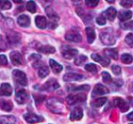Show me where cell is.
Instances as JSON below:
<instances>
[{"label": "cell", "instance_id": "obj_1", "mask_svg": "<svg viewBox=\"0 0 133 124\" xmlns=\"http://www.w3.org/2000/svg\"><path fill=\"white\" fill-rule=\"evenodd\" d=\"M100 40L104 45H112L116 41V38L112 30L110 29H107L100 33Z\"/></svg>", "mask_w": 133, "mask_h": 124}, {"label": "cell", "instance_id": "obj_2", "mask_svg": "<svg viewBox=\"0 0 133 124\" xmlns=\"http://www.w3.org/2000/svg\"><path fill=\"white\" fill-rule=\"evenodd\" d=\"M13 78L14 81L20 85L26 86L28 84V79L26 74L19 70H14L13 71Z\"/></svg>", "mask_w": 133, "mask_h": 124}, {"label": "cell", "instance_id": "obj_3", "mask_svg": "<svg viewBox=\"0 0 133 124\" xmlns=\"http://www.w3.org/2000/svg\"><path fill=\"white\" fill-rule=\"evenodd\" d=\"M48 107L54 113H62L63 110V105L56 99L52 98L48 101Z\"/></svg>", "mask_w": 133, "mask_h": 124}, {"label": "cell", "instance_id": "obj_4", "mask_svg": "<svg viewBox=\"0 0 133 124\" xmlns=\"http://www.w3.org/2000/svg\"><path fill=\"white\" fill-rule=\"evenodd\" d=\"M65 38L70 41H73V42H80L82 39V35L80 34V32L76 30V29H71V31H69L68 33L65 35Z\"/></svg>", "mask_w": 133, "mask_h": 124}, {"label": "cell", "instance_id": "obj_5", "mask_svg": "<svg viewBox=\"0 0 133 124\" xmlns=\"http://www.w3.org/2000/svg\"><path fill=\"white\" fill-rule=\"evenodd\" d=\"M66 102L69 105H72L76 103L84 102L86 100V95L84 94H71L66 98Z\"/></svg>", "mask_w": 133, "mask_h": 124}, {"label": "cell", "instance_id": "obj_6", "mask_svg": "<svg viewBox=\"0 0 133 124\" xmlns=\"http://www.w3.org/2000/svg\"><path fill=\"white\" fill-rule=\"evenodd\" d=\"M59 87V84L57 82L56 80L55 79H49V81H47L45 84L42 85L41 90L42 91H52L56 90L57 88Z\"/></svg>", "mask_w": 133, "mask_h": 124}, {"label": "cell", "instance_id": "obj_7", "mask_svg": "<svg viewBox=\"0 0 133 124\" xmlns=\"http://www.w3.org/2000/svg\"><path fill=\"white\" fill-rule=\"evenodd\" d=\"M15 99L17 102L20 105L25 104L28 99V95L27 91L24 89H19L16 91V97Z\"/></svg>", "mask_w": 133, "mask_h": 124}, {"label": "cell", "instance_id": "obj_8", "mask_svg": "<svg viewBox=\"0 0 133 124\" xmlns=\"http://www.w3.org/2000/svg\"><path fill=\"white\" fill-rule=\"evenodd\" d=\"M10 58L13 65L14 66H20L23 64V57L19 52L17 51L11 52L10 54Z\"/></svg>", "mask_w": 133, "mask_h": 124}, {"label": "cell", "instance_id": "obj_9", "mask_svg": "<svg viewBox=\"0 0 133 124\" xmlns=\"http://www.w3.org/2000/svg\"><path fill=\"white\" fill-rule=\"evenodd\" d=\"M109 93V90L107 89V87H106L105 86H103L101 84H98L95 86L92 93V97L95 98L97 96H100V95H103Z\"/></svg>", "mask_w": 133, "mask_h": 124}, {"label": "cell", "instance_id": "obj_10", "mask_svg": "<svg viewBox=\"0 0 133 124\" xmlns=\"http://www.w3.org/2000/svg\"><path fill=\"white\" fill-rule=\"evenodd\" d=\"M92 59L93 60H95L97 63H100L103 67H107L110 63V60L107 58V57H103V56H101L100 55L97 54V53H93L92 54Z\"/></svg>", "mask_w": 133, "mask_h": 124}, {"label": "cell", "instance_id": "obj_11", "mask_svg": "<svg viewBox=\"0 0 133 124\" xmlns=\"http://www.w3.org/2000/svg\"><path fill=\"white\" fill-rule=\"evenodd\" d=\"M24 118L28 123H31V124L43 121V117L37 115L34 113H27L24 115Z\"/></svg>", "mask_w": 133, "mask_h": 124}, {"label": "cell", "instance_id": "obj_12", "mask_svg": "<svg viewBox=\"0 0 133 124\" xmlns=\"http://www.w3.org/2000/svg\"><path fill=\"white\" fill-rule=\"evenodd\" d=\"M83 79V76L78 74H75V73H68L66 74L63 77V80L66 82H70V81H81Z\"/></svg>", "mask_w": 133, "mask_h": 124}, {"label": "cell", "instance_id": "obj_13", "mask_svg": "<svg viewBox=\"0 0 133 124\" xmlns=\"http://www.w3.org/2000/svg\"><path fill=\"white\" fill-rule=\"evenodd\" d=\"M82 117H83V111H82V108L80 107L75 108L70 115V119L71 121L80 120Z\"/></svg>", "mask_w": 133, "mask_h": 124}, {"label": "cell", "instance_id": "obj_14", "mask_svg": "<svg viewBox=\"0 0 133 124\" xmlns=\"http://www.w3.org/2000/svg\"><path fill=\"white\" fill-rule=\"evenodd\" d=\"M6 38H7V40L9 41V42L13 45L17 44L21 41V34H18L17 32H14V31L9 32L6 34Z\"/></svg>", "mask_w": 133, "mask_h": 124}, {"label": "cell", "instance_id": "obj_15", "mask_svg": "<svg viewBox=\"0 0 133 124\" xmlns=\"http://www.w3.org/2000/svg\"><path fill=\"white\" fill-rule=\"evenodd\" d=\"M12 92L13 89L10 84L4 83L0 86V96H10Z\"/></svg>", "mask_w": 133, "mask_h": 124}, {"label": "cell", "instance_id": "obj_16", "mask_svg": "<svg viewBox=\"0 0 133 124\" xmlns=\"http://www.w3.org/2000/svg\"><path fill=\"white\" fill-rule=\"evenodd\" d=\"M114 104H115V106H117L120 108V110L123 112H124L129 109V105H128V103L121 98H116L114 100Z\"/></svg>", "mask_w": 133, "mask_h": 124}, {"label": "cell", "instance_id": "obj_17", "mask_svg": "<svg viewBox=\"0 0 133 124\" xmlns=\"http://www.w3.org/2000/svg\"><path fill=\"white\" fill-rule=\"evenodd\" d=\"M17 23L22 27H28L30 26L31 20H30L29 17L27 15H21L17 18Z\"/></svg>", "mask_w": 133, "mask_h": 124}, {"label": "cell", "instance_id": "obj_18", "mask_svg": "<svg viewBox=\"0 0 133 124\" xmlns=\"http://www.w3.org/2000/svg\"><path fill=\"white\" fill-rule=\"evenodd\" d=\"M103 15L105 18L108 19L110 21H113L117 16V10L113 7H110L103 13Z\"/></svg>", "mask_w": 133, "mask_h": 124}, {"label": "cell", "instance_id": "obj_19", "mask_svg": "<svg viewBox=\"0 0 133 124\" xmlns=\"http://www.w3.org/2000/svg\"><path fill=\"white\" fill-rule=\"evenodd\" d=\"M14 108V105L10 101H7L5 99L0 100V108L6 112H10Z\"/></svg>", "mask_w": 133, "mask_h": 124}, {"label": "cell", "instance_id": "obj_20", "mask_svg": "<svg viewBox=\"0 0 133 124\" xmlns=\"http://www.w3.org/2000/svg\"><path fill=\"white\" fill-rule=\"evenodd\" d=\"M45 13H46L47 16L49 17V18L52 22H57L59 20V16L55 12V10H53V9L52 7H50V6L46 7L45 8Z\"/></svg>", "mask_w": 133, "mask_h": 124}, {"label": "cell", "instance_id": "obj_21", "mask_svg": "<svg viewBox=\"0 0 133 124\" xmlns=\"http://www.w3.org/2000/svg\"><path fill=\"white\" fill-rule=\"evenodd\" d=\"M49 66L54 74H59L63 70V67L53 59H49Z\"/></svg>", "mask_w": 133, "mask_h": 124}, {"label": "cell", "instance_id": "obj_22", "mask_svg": "<svg viewBox=\"0 0 133 124\" xmlns=\"http://www.w3.org/2000/svg\"><path fill=\"white\" fill-rule=\"evenodd\" d=\"M35 24L39 29H45L47 26V20L45 17L37 16L35 17Z\"/></svg>", "mask_w": 133, "mask_h": 124}, {"label": "cell", "instance_id": "obj_23", "mask_svg": "<svg viewBox=\"0 0 133 124\" xmlns=\"http://www.w3.org/2000/svg\"><path fill=\"white\" fill-rule=\"evenodd\" d=\"M132 17V12L130 10H124V11H121L118 13V18L120 19V20L121 21H127L129 19H131Z\"/></svg>", "mask_w": 133, "mask_h": 124}, {"label": "cell", "instance_id": "obj_24", "mask_svg": "<svg viewBox=\"0 0 133 124\" xmlns=\"http://www.w3.org/2000/svg\"><path fill=\"white\" fill-rule=\"evenodd\" d=\"M78 54V50L76 49H73V48H71V49H68V50H65L63 52L62 55L66 59H71L72 58L75 57Z\"/></svg>", "mask_w": 133, "mask_h": 124}, {"label": "cell", "instance_id": "obj_25", "mask_svg": "<svg viewBox=\"0 0 133 124\" xmlns=\"http://www.w3.org/2000/svg\"><path fill=\"white\" fill-rule=\"evenodd\" d=\"M38 51L41 52L42 53H45V54H52L56 52L55 48H53L51 45H42L39 48H38Z\"/></svg>", "mask_w": 133, "mask_h": 124}, {"label": "cell", "instance_id": "obj_26", "mask_svg": "<svg viewBox=\"0 0 133 124\" xmlns=\"http://www.w3.org/2000/svg\"><path fill=\"white\" fill-rule=\"evenodd\" d=\"M86 31V35H87V40L89 43H92L96 38V33L92 27H86L85 29Z\"/></svg>", "mask_w": 133, "mask_h": 124}, {"label": "cell", "instance_id": "obj_27", "mask_svg": "<svg viewBox=\"0 0 133 124\" xmlns=\"http://www.w3.org/2000/svg\"><path fill=\"white\" fill-rule=\"evenodd\" d=\"M104 53L107 57L112 58L114 59H117L118 53L116 48H106L104 50Z\"/></svg>", "mask_w": 133, "mask_h": 124}, {"label": "cell", "instance_id": "obj_28", "mask_svg": "<svg viewBox=\"0 0 133 124\" xmlns=\"http://www.w3.org/2000/svg\"><path fill=\"white\" fill-rule=\"evenodd\" d=\"M16 119L14 116H3L0 118V124H15Z\"/></svg>", "mask_w": 133, "mask_h": 124}, {"label": "cell", "instance_id": "obj_29", "mask_svg": "<svg viewBox=\"0 0 133 124\" xmlns=\"http://www.w3.org/2000/svg\"><path fill=\"white\" fill-rule=\"evenodd\" d=\"M107 98H104V97L103 98H99L94 100L91 103V105H92V106H93L95 108H99V107L103 106L107 102Z\"/></svg>", "mask_w": 133, "mask_h": 124}, {"label": "cell", "instance_id": "obj_30", "mask_svg": "<svg viewBox=\"0 0 133 124\" xmlns=\"http://www.w3.org/2000/svg\"><path fill=\"white\" fill-rule=\"evenodd\" d=\"M49 74V70L46 66H42L39 68L38 70V76L41 78H44L47 77Z\"/></svg>", "mask_w": 133, "mask_h": 124}, {"label": "cell", "instance_id": "obj_31", "mask_svg": "<svg viewBox=\"0 0 133 124\" xmlns=\"http://www.w3.org/2000/svg\"><path fill=\"white\" fill-rule=\"evenodd\" d=\"M11 7H12V4L9 0H0V9L10 10Z\"/></svg>", "mask_w": 133, "mask_h": 124}, {"label": "cell", "instance_id": "obj_32", "mask_svg": "<svg viewBox=\"0 0 133 124\" xmlns=\"http://www.w3.org/2000/svg\"><path fill=\"white\" fill-rule=\"evenodd\" d=\"M26 8H27V10H28L29 12L34 13H35V11H36V4H35V3L34 1L31 0V1H28V2L27 3V4H26Z\"/></svg>", "mask_w": 133, "mask_h": 124}, {"label": "cell", "instance_id": "obj_33", "mask_svg": "<svg viewBox=\"0 0 133 124\" xmlns=\"http://www.w3.org/2000/svg\"><path fill=\"white\" fill-rule=\"evenodd\" d=\"M121 61L125 64H129L131 63H132L133 61V58L131 55L129 54H123L121 55Z\"/></svg>", "mask_w": 133, "mask_h": 124}, {"label": "cell", "instance_id": "obj_34", "mask_svg": "<svg viewBox=\"0 0 133 124\" xmlns=\"http://www.w3.org/2000/svg\"><path fill=\"white\" fill-rule=\"evenodd\" d=\"M87 60V57L85 56V55H79V56H78L77 58H75V65H77V66H81V65H82Z\"/></svg>", "mask_w": 133, "mask_h": 124}, {"label": "cell", "instance_id": "obj_35", "mask_svg": "<svg viewBox=\"0 0 133 124\" xmlns=\"http://www.w3.org/2000/svg\"><path fill=\"white\" fill-rule=\"evenodd\" d=\"M85 70L87 71H89L90 73H96L97 70H98L97 67L95 64H93V63H89V64H87L85 67Z\"/></svg>", "mask_w": 133, "mask_h": 124}, {"label": "cell", "instance_id": "obj_36", "mask_svg": "<svg viewBox=\"0 0 133 124\" xmlns=\"http://www.w3.org/2000/svg\"><path fill=\"white\" fill-rule=\"evenodd\" d=\"M121 26L124 30H133V21L123 23L121 24Z\"/></svg>", "mask_w": 133, "mask_h": 124}, {"label": "cell", "instance_id": "obj_37", "mask_svg": "<svg viewBox=\"0 0 133 124\" xmlns=\"http://www.w3.org/2000/svg\"><path fill=\"white\" fill-rule=\"evenodd\" d=\"M99 0H85V4L89 7H96L99 4Z\"/></svg>", "mask_w": 133, "mask_h": 124}, {"label": "cell", "instance_id": "obj_38", "mask_svg": "<svg viewBox=\"0 0 133 124\" xmlns=\"http://www.w3.org/2000/svg\"><path fill=\"white\" fill-rule=\"evenodd\" d=\"M125 42L131 47H133V34L130 33L125 37Z\"/></svg>", "mask_w": 133, "mask_h": 124}, {"label": "cell", "instance_id": "obj_39", "mask_svg": "<svg viewBox=\"0 0 133 124\" xmlns=\"http://www.w3.org/2000/svg\"><path fill=\"white\" fill-rule=\"evenodd\" d=\"M121 5L124 8H129L133 5V0H122Z\"/></svg>", "mask_w": 133, "mask_h": 124}, {"label": "cell", "instance_id": "obj_40", "mask_svg": "<svg viewBox=\"0 0 133 124\" xmlns=\"http://www.w3.org/2000/svg\"><path fill=\"white\" fill-rule=\"evenodd\" d=\"M8 64V60L6 55H0V67H4Z\"/></svg>", "mask_w": 133, "mask_h": 124}, {"label": "cell", "instance_id": "obj_41", "mask_svg": "<svg viewBox=\"0 0 133 124\" xmlns=\"http://www.w3.org/2000/svg\"><path fill=\"white\" fill-rule=\"evenodd\" d=\"M102 77H103V81L105 83H110L111 81L110 75L107 72H103L102 73Z\"/></svg>", "mask_w": 133, "mask_h": 124}, {"label": "cell", "instance_id": "obj_42", "mask_svg": "<svg viewBox=\"0 0 133 124\" xmlns=\"http://www.w3.org/2000/svg\"><path fill=\"white\" fill-rule=\"evenodd\" d=\"M96 23L99 25H104L106 24V18L104 17V16L100 15L99 17H98L96 19Z\"/></svg>", "mask_w": 133, "mask_h": 124}, {"label": "cell", "instance_id": "obj_43", "mask_svg": "<svg viewBox=\"0 0 133 124\" xmlns=\"http://www.w3.org/2000/svg\"><path fill=\"white\" fill-rule=\"evenodd\" d=\"M112 71L113 73L115 74V75H119L121 73V69L119 66H117V65H114L112 67Z\"/></svg>", "mask_w": 133, "mask_h": 124}, {"label": "cell", "instance_id": "obj_44", "mask_svg": "<svg viewBox=\"0 0 133 124\" xmlns=\"http://www.w3.org/2000/svg\"><path fill=\"white\" fill-rule=\"evenodd\" d=\"M89 89V86L88 85H83V86H80V87H75L73 89H71V91H84V90H86L88 91Z\"/></svg>", "mask_w": 133, "mask_h": 124}, {"label": "cell", "instance_id": "obj_45", "mask_svg": "<svg viewBox=\"0 0 133 124\" xmlns=\"http://www.w3.org/2000/svg\"><path fill=\"white\" fill-rule=\"evenodd\" d=\"M127 118L128 120H131V121H133V112H130L128 115H127Z\"/></svg>", "mask_w": 133, "mask_h": 124}, {"label": "cell", "instance_id": "obj_46", "mask_svg": "<svg viewBox=\"0 0 133 124\" xmlns=\"http://www.w3.org/2000/svg\"><path fill=\"white\" fill-rule=\"evenodd\" d=\"M13 1L16 3H22V0H13Z\"/></svg>", "mask_w": 133, "mask_h": 124}, {"label": "cell", "instance_id": "obj_47", "mask_svg": "<svg viewBox=\"0 0 133 124\" xmlns=\"http://www.w3.org/2000/svg\"><path fill=\"white\" fill-rule=\"evenodd\" d=\"M106 1L108 2V3H113L114 2V0H106Z\"/></svg>", "mask_w": 133, "mask_h": 124}, {"label": "cell", "instance_id": "obj_48", "mask_svg": "<svg viewBox=\"0 0 133 124\" xmlns=\"http://www.w3.org/2000/svg\"><path fill=\"white\" fill-rule=\"evenodd\" d=\"M72 1H73L74 3H78V2L82 1V0H72Z\"/></svg>", "mask_w": 133, "mask_h": 124}, {"label": "cell", "instance_id": "obj_49", "mask_svg": "<svg viewBox=\"0 0 133 124\" xmlns=\"http://www.w3.org/2000/svg\"><path fill=\"white\" fill-rule=\"evenodd\" d=\"M132 90H133V86H132Z\"/></svg>", "mask_w": 133, "mask_h": 124}, {"label": "cell", "instance_id": "obj_50", "mask_svg": "<svg viewBox=\"0 0 133 124\" xmlns=\"http://www.w3.org/2000/svg\"><path fill=\"white\" fill-rule=\"evenodd\" d=\"M131 124H133V123H131Z\"/></svg>", "mask_w": 133, "mask_h": 124}]
</instances>
